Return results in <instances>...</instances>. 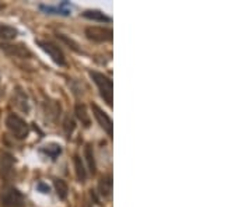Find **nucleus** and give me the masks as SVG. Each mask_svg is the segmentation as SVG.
I'll use <instances>...</instances> for the list:
<instances>
[{
	"mask_svg": "<svg viewBox=\"0 0 252 207\" xmlns=\"http://www.w3.org/2000/svg\"><path fill=\"white\" fill-rule=\"evenodd\" d=\"M86 158L89 162V168H90L91 174H95V160H94V153H93V148H91L90 144L86 146Z\"/></svg>",
	"mask_w": 252,
	"mask_h": 207,
	"instance_id": "a211bd4d",
	"label": "nucleus"
},
{
	"mask_svg": "<svg viewBox=\"0 0 252 207\" xmlns=\"http://www.w3.org/2000/svg\"><path fill=\"white\" fill-rule=\"evenodd\" d=\"M17 36V30L6 24H0V38L3 39H14Z\"/></svg>",
	"mask_w": 252,
	"mask_h": 207,
	"instance_id": "4468645a",
	"label": "nucleus"
},
{
	"mask_svg": "<svg viewBox=\"0 0 252 207\" xmlns=\"http://www.w3.org/2000/svg\"><path fill=\"white\" fill-rule=\"evenodd\" d=\"M14 164L16 160L13 158V155L9 153L0 154V177L4 180H9L13 177L14 172Z\"/></svg>",
	"mask_w": 252,
	"mask_h": 207,
	"instance_id": "39448f33",
	"label": "nucleus"
},
{
	"mask_svg": "<svg viewBox=\"0 0 252 207\" xmlns=\"http://www.w3.org/2000/svg\"><path fill=\"white\" fill-rule=\"evenodd\" d=\"M6 126L10 130V133L14 136L16 139H20V140L26 139L28 136V132H30L27 122L24 119H21L20 117H17V115H14V114H11V115L7 117Z\"/></svg>",
	"mask_w": 252,
	"mask_h": 207,
	"instance_id": "f03ea898",
	"label": "nucleus"
},
{
	"mask_svg": "<svg viewBox=\"0 0 252 207\" xmlns=\"http://www.w3.org/2000/svg\"><path fill=\"white\" fill-rule=\"evenodd\" d=\"M0 203L3 207H23L24 198L16 188L7 186L0 193Z\"/></svg>",
	"mask_w": 252,
	"mask_h": 207,
	"instance_id": "7ed1b4c3",
	"label": "nucleus"
},
{
	"mask_svg": "<svg viewBox=\"0 0 252 207\" xmlns=\"http://www.w3.org/2000/svg\"><path fill=\"white\" fill-rule=\"evenodd\" d=\"M38 45L41 46L46 54L51 56V59L54 60L55 63L64 66L66 64V59H64V55L59 49V46L54 45L52 42H48V41H38Z\"/></svg>",
	"mask_w": 252,
	"mask_h": 207,
	"instance_id": "423d86ee",
	"label": "nucleus"
},
{
	"mask_svg": "<svg viewBox=\"0 0 252 207\" xmlns=\"http://www.w3.org/2000/svg\"><path fill=\"white\" fill-rule=\"evenodd\" d=\"M44 114H45L46 120L56 122L61 115V105L56 101H46L44 104Z\"/></svg>",
	"mask_w": 252,
	"mask_h": 207,
	"instance_id": "1a4fd4ad",
	"label": "nucleus"
},
{
	"mask_svg": "<svg viewBox=\"0 0 252 207\" xmlns=\"http://www.w3.org/2000/svg\"><path fill=\"white\" fill-rule=\"evenodd\" d=\"M55 185V189H56V193H58V196L61 199H66L67 198V185H66V182L62 179H55L54 182Z\"/></svg>",
	"mask_w": 252,
	"mask_h": 207,
	"instance_id": "f3484780",
	"label": "nucleus"
},
{
	"mask_svg": "<svg viewBox=\"0 0 252 207\" xmlns=\"http://www.w3.org/2000/svg\"><path fill=\"white\" fill-rule=\"evenodd\" d=\"M0 48L10 56L13 58H21V59H28L31 58V52L30 49L26 48L23 44H16V45H11V44H1Z\"/></svg>",
	"mask_w": 252,
	"mask_h": 207,
	"instance_id": "6e6552de",
	"label": "nucleus"
},
{
	"mask_svg": "<svg viewBox=\"0 0 252 207\" xmlns=\"http://www.w3.org/2000/svg\"><path fill=\"white\" fill-rule=\"evenodd\" d=\"M42 153L46 154L48 157H51L52 160H55L59 154L62 153V148H61V146L56 143H51L45 146V147H42V150H41Z\"/></svg>",
	"mask_w": 252,
	"mask_h": 207,
	"instance_id": "ddd939ff",
	"label": "nucleus"
},
{
	"mask_svg": "<svg viewBox=\"0 0 252 207\" xmlns=\"http://www.w3.org/2000/svg\"><path fill=\"white\" fill-rule=\"evenodd\" d=\"M76 117L79 118V120H81V123L84 126H89L90 125V117L87 114V108L83 104H77L76 105Z\"/></svg>",
	"mask_w": 252,
	"mask_h": 207,
	"instance_id": "f8f14e48",
	"label": "nucleus"
},
{
	"mask_svg": "<svg viewBox=\"0 0 252 207\" xmlns=\"http://www.w3.org/2000/svg\"><path fill=\"white\" fill-rule=\"evenodd\" d=\"M86 35L95 42H107L112 39V30L107 27H89L86 28Z\"/></svg>",
	"mask_w": 252,
	"mask_h": 207,
	"instance_id": "20e7f679",
	"label": "nucleus"
},
{
	"mask_svg": "<svg viewBox=\"0 0 252 207\" xmlns=\"http://www.w3.org/2000/svg\"><path fill=\"white\" fill-rule=\"evenodd\" d=\"M112 188H114V182H112V178L107 175V177H102L99 179L98 183V190L99 195L104 199H109L111 195H112Z\"/></svg>",
	"mask_w": 252,
	"mask_h": 207,
	"instance_id": "9d476101",
	"label": "nucleus"
},
{
	"mask_svg": "<svg viewBox=\"0 0 252 207\" xmlns=\"http://www.w3.org/2000/svg\"><path fill=\"white\" fill-rule=\"evenodd\" d=\"M13 102H14V105H16L17 108H20L21 111H24V112H28L30 107H28L27 95L20 90V89L16 91V95L13 97Z\"/></svg>",
	"mask_w": 252,
	"mask_h": 207,
	"instance_id": "9b49d317",
	"label": "nucleus"
},
{
	"mask_svg": "<svg viewBox=\"0 0 252 207\" xmlns=\"http://www.w3.org/2000/svg\"><path fill=\"white\" fill-rule=\"evenodd\" d=\"M74 167H76V174H77V179L80 182H84L87 179V172H86V168L81 162V158L79 155L74 157Z\"/></svg>",
	"mask_w": 252,
	"mask_h": 207,
	"instance_id": "dca6fc26",
	"label": "nucleus"
},
{
	"mask_svg": "<svg viewBox=\"0 0 252 207\" xmlns=\"http://www.w3.org/2000/svg\"><path fill=\"white\" fill-rule=\"evenodd\" d=\"M38 188H39V189L44 190V193H46V192H49V188H48V186H45L44 183H39V185H38Z\"/></svg>",
	"mask_w": 252,
	"mask_h": 207,
	"instance_id": "aec40b11",
	"label": "nucleus"
},
{
	"mask_svg": "<svg viewBox=\"0 0 252 207\" xmlns=\"http://www.w3.org/2000/svg\"><path fill=\"white\" fill-rule=\"evenodd\" d=\"M63 127H64V132H66V135H70L73 130H74V127H76L73 118L66 117V119H64V123H63Z\"/></svg>",
	"mask_w": 252,
	"mask_h": 207,
	"instance_id": "6ab92c4d",
	"label": "nucleus"
},
{
	"mask_svg": "<svg viewBox=\"0 0 252 207\" xmlns=\"http://www.w3.org/2000/svg\"><path fill=\"white\" fill-rule=\"evenodd\" d=\"M91 109H93V114H94V117L97 119V122L99 123V126L102 127L109 136L112 135V129H114V125H112V120H111V118L108 117V114H105L102 109L99 108L97 104H93L91 105Z\"/></svg>",
	"mask_w": 252,
	"mask_h": 207,
	"instance_id": "0eeeda50",
	"label": "nucleus"
},
{
	"mask_svg": "<svg viewBox=\"0 0 252 207\" xmlns=\"http://www.w3.org/2000/svg\"><path fill=\"white\" fill-rule=\"evenodd\" d=\"M83 16L86 18L94 20V21H111V18L107 17L104 13H101L98 10H87V11L83 13Z\"/></svg>",
	"mask_w": 252,
	"mask_h": 207,
	"instance_id": "2eb2a0df",
	"label": "nucleus"
},
{
	"mask_svg": "<svg viewBox=\"0 0 252 207\" xmlns=\"http://www.w3.org/2000/svg\"><path fill=\"white\" fill-rule=\"evenodd\" d=\"M90 77L97 84L99 92H101V97L111 107L112 105V95H114V84H112V80L109 77H107V76H104L102 73L98 72H90Z\"/></svg>",
	"mask_w": 252,
	"mask_h": 207,
	"instance_id": "f257e3e1",
	"label": "nucleus"
}]
</instances>
